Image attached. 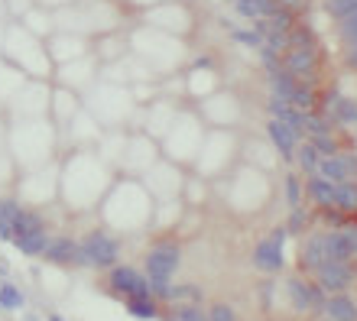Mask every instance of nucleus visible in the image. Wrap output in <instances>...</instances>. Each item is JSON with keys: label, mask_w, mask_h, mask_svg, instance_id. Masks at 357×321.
<instances>
[{"label": "nucleus", "mask_w": 357, "mask_h": 321, "mask_svg": "<svg viewBox=\"0 0 357 321\" xmlns=\"http://www.w3.org/2000/svg\"><path fill=\"white\" fill-rule=\"evenodd\" d=\"M78 244L88 260V269L94 273H111L114 266L123 263V244L111 227H91L85 237H78Z\"/></svg>", "instance_id": "f257e3e1"}, {"label": "nucleus", "mask_w": 357, "mask_h": 321, "mask_svg": "<svg viewBox=\"0 0 357 321\" xmlns=\"http://www.w3.org/2000/svg\"><path fill=\"white\" fill-rule=\"evenodd\" d=\"M182 269V244L176 237H160L146 246L143 253V273L150 283H162L169 285L176 283V273Z\"/></svg>", "instance_id": "f03ea898"}, {"label": "nucleus", "mask_w": 357, "mask_h": 321, "mask_svg": "<svg viewBox=\"0 0 357 321\" xmlns=\"http://www.w3.org/2000/svg\"><path fill=\"white\" fill-rule=\"evenodd\" d=\"M282 289H286V302L292 305V312L299 315V318H319L321 305L328 299L312 276H302V273L286 276V279H282Z\"/></svg>", "instance_id": "7ed1b4c3"}, {"label": "nucleus", "mask_w": 357, "mask_h": 321, "mask_svg": "<svg viewBox=\"0 0 357 321\" xmlns=\"http://www.w3.org/2000/svg\"><path fill=\"white\" fill-rule=\"evenodd\" d=\"M104 289H107V295L117 299V302L153 295L146 273H143L140 266H130V263H121V266H114L111 273H104Z\"/></svg>", "instance_id": "20e7f679"}, {"label": "nucleus", "mask_w": 357, "mask_h": 321, "mask_svg": "<svg viewBox=\"0 0 357 321\" xmlns=\"http://www.w3.org/2000/svg\"><path fill=\"white\" fill-rule=\"evenodd\" d=\"M49 266H62V269H88V260L82 253V244L78 237L72 234H52L49 237V246L43 253Z\"/></svg>", "instance_id": "39448f33"}, {"label": "nucleus", "mask_w": 357, "mask_h": 321, "mask_svg": "<svg viewBox=\"0 0 357 321\" xmlns=\"http://www.w3.org/2000/svg\"><path fill=\"white\" fill-rule=\"evenodd\" d=\"M319 111L328 113L338 130H354L357 127V97L341 95L338 88H328L319 95Z\"/></svg>", "instance_id": "423d86ee"}, {"label": "nucleus", "mask_w": 357, "mask_h": 321, "mask_svg": "<svg viewBox=\"0 0 357 321\" xmlns=\"http://www.w3.org/2000/svg\"><path fill=\"white\" fill-rule=\"evenodd\" d=\"M312 279L321 285V292L325 295H344L357 285V260L354 263H331L328 260V263L321 266Z\"/></svg>", "instance_id": "0eeeda50"}, {"label": "nucleus", "mask_w": 357, "mask_h": 321, "mask_svg": "<svg viewBox=\"0 0 357 321\" xmlns=\"http://www.w3.org/2000/svg\"><path fill=\"white\" fill-rule=\"evenodd\" d=\"M250 266L257 273H266V276H280L286 273V244H276L270 234L260 237L250 250Z\"/></svg>", "instance_id": "6e6552de"}, {"label": "nucleus", "mask_w": 357, "mask_h": 321, "mask_svg": "<svg viewBox=\"0 0 357 321\" xmlns=\"http://www.w3.org/2000/svg\"><path fill=\"white\" fill-rule=\"evenodd\" d=\"M328 263V253H325V234H321V227L309 230L305 237H299V260H296V273L302 276H315L321 266Z\"/></svg>", "instance_id": "1a4fd4ad"}, {"label": "nucleus", "mask_w": 357, "mask_h": 321, "mask_svg": "<svg viewBox=\"0 0 357 321\" xmlns=\"http://www.w3.org/2000/svg\"><path fill=\"white\" fill-rule=\"evenodd\" d=\"M282 68H286L296 81L319 85L315 78H319V72H321V52L319 49H289V52L282 56Z\"/></svg>", "instance_id": "9d476101"}, {"label": "nucleus", "mask_w": 357, "mask_h": 321, "mask_svg": "<svg viewBox=\"0 0 357 321\" xmlns=\"http://www.w3.org/2000/svg\"><path fill=\"white\" fill-rule=\"evenodd\" d=\"M325 182L331 185H344V182H357V152L354 150H344L338 156H328V159H321L319 172Z\"/></svg>", "instance_id": "9b49d317"}, {"label": "nucleus", "mask_w": 357, "mask_h": 321, "mask_svg": "<svg viewBox=\"0 0 357 321\" xmlns=\"http://www.w3.org/2000/svg\"><path fill=\"white\" fill-rule=\"evenodd\" d=\"M264 130H266V140H270V146H273V152L280 156L286 166L292 169V156H296V146H299V136L286 127V123H280V120H273V117H266V123H264Z\"/></svg>", "instance_id": "f8f14e48"}, {"label": "nucleus", "mask_w": 357, "mask_h": 321, "mask_svg": "<svg viewBox=\"0 0 357 321\" xmlns=\"http://www.w3.org/2000/svg\"><path fill=\"white\" fill-rule=\"evenodd\" d=\"M305 201L315 211H335V185L321 175H305Z\"/></svg>", "instance_id": "ddd939ff"}, {"label": "nucleus", "mask_w": 357, "mask_h": 321, "mask_svg": "<svg viewBox=\"0 0 357 321\" xmlns=\"http://www.w3.org/2000/svg\"><path fill=\"white\" fill-rule=\"evenodd\" d=\"M319 318H325V321H357V299L351 292L328 295V299H325V305H321Z\"/></svg>", "instance_id": "4468645a"}, {"label": "nucleus", "mask_w": 357, "mask_h": 321, "mask_svg": "<svg viewBox=\"0 0 357 321\" xmlns=\"http://www.w3.org/2000/svg\"><path fill=\"white\" fill-rule=\"evenodd\" d=\"M280 191H282V205L286 208H302V205H309L305 201V179H302L296 169H286L280 179Z\"/></svg>", "instance_id": "2eb2a0df"}, {"label": "nucleus", "mask_w": 357, "mask_h": 321, "mask_svg": "<svg viewBox=\"0 0 357 321\" xmlns=\"http://www.w3.org/2000/svg\"><path fill=\"white\" fill-rule=\"evenodd\" d=\"M10 230H13V240H17V237L36 234V230H49V224H46V217H43V211L23 205V208L17 211V217L10 221Z\"/></svg>", "instance_id": "dca6fc26"}, {"label": "nucleus", "mask_w": 357, "mask_h": 321, "mask_svg": "<svg viewBox=\"0 0 357 321\" xmlns=\"http://www.w3.org/2000/svg\"><path fill=\"white\" fill-rule=\"evenodd\" d=\"M266 75V91H270L273 97H282V101H292V95H296V88H299V81L286 72V68H273V72H264Z\"/></svg>", "instance_id": "f3484780"}, {"label": "nucleus", "mask_w": 357, "mask_h": 321, "mask_svg": "<svg viewBox=\"0 0 357 321\" xmlns=\"http://www.w3.org/2000/svg\"><path fill=\"white\" fill-rule=\"evenodd\" d=\"M319 166H321L319 150H315L309 140H302L299 146H296V156H292V169L305 179V175H315V172H319Z\"/></svg>", "instance_id": "a211bd4d"}, {"label": "nucleus", "mask_w": 357, "mask_h": 321, "mask_svg": "<svg viewBox=\"0 0 357 321\" xmlns=\"http://www.w3.org/2000/svg\"><path fill=\"white\" fill-rule=\"evenodd\" d=\"M286 230H289V237H305L309 230H315V208L312 205H302V208H292L289 214H286Z\"/></svg>", "instance_id": "6ab92c4d"}, {"label": "nucleus", "mask_w": 357, "mask_h": 321, "mask_svg": "<svg viewBox=\"0 0 357 321\" xmlns=\"http://www.w3.org/2000/svg\"><path fill=\"white\" fill-rule=\"evenodd\" d=\"M127 308V315H133L137 321H160L162 318V305L153 295H140V299H127L121 302Z\"/></svg>", "instance_id": "aec40b11"}, {"label": "nucleus", "mask_w": 357, "mask_h": 321, "mask_svg": "<svg viewBox=\"0 0 357 321\" xmlns=\"http://www.w3.org/2000/svg\"><path fill=\"white\" fill-rule=\"evenodd\" d=\"M49 230H36V234H26V237H17L13 240V246H17V253L29 256V260H43V253H46L49 246Z\"/></svg>", "instance_id": "412c9836"}, {"label": "nucleus", "mask_w": 357, "mask_h": 321, "mask_svg": "<svg viewBox=\"0 0 357 321\" xmlns=\"http://www.w3.org/2000/svg\"><path fill=\"white\" fill-rule=\"evenodd\" d=\"M319 85H312V81H299V88H296V95H292L289 104L296 107V111L302 113H315L319 111Z\"/></svg>", "instance_id": "4be33fe9"}, {"label": "nucleus", "mask_w": 357, "mask_h": 321, "mask_svg": "<svg viewBox=\"0 0 357 321\" xmlns=\"http://www.w3.org/2000/svg\"><path fill=\"white\" fill-rule=\"evenodd\" d=\"M172 305H205V289L195 283H172Z\"/></svg>", "instance_id": "5701e85b"}, {"label": "nucleus", "mask_w": 357, "mask_h": 321, "mask_svg": "<svg viewBox=\"0 0 357 321\" xmlns=\"http://www.w3.org/2000/svg\"><path fill=\"white\" fill-rule=\"evenodd\" d=\"M0 308H3V312H23V308H26L23 289L13 285L10 279H0Z\"/></svg>", "instance_id": "b1692460"}, {"label": "nucleus", "mask_w": 357, "mask_h": 321, "mask_svg": "<svg viewBox=\"0 0 357 321\" xmlns=\"http://www.w3.org/2000/svg\"><path fill=\"white\" fill-rule=\"evenodd\" d=\"M160 321H208V305H172L162 308Z\"/></svg>", "instance_id": "393cba45"}, {"label": "nucleus", "mask_w": 357, "mask_h": 321, "mask_svg": "<svg viewBox=\"0 0 357 321\" xmlns=\"http://www.w3.org/2000/svg\"><path fill=\"white\" fill-rule=\"evenodd\" d=\"M335 211H341V214H357V182L335 185Z\"/></svg>", "instance_id": "a878e982"}, {"label": "nucleus", "mask_w": 357, "mask_h": 321, "mask_svg": "<svg viewBox=\"0 0 357 321\" xmlns=\"http://www.w3.org/2000/svg\"><path fill=\"white\" fill-rule=\"evenodd\" d=\"M289 49H319V39H315V29L305 23V19H299L296 26L289 29Z\"/></svg>", "instance_id": "bb28decb"}, {"label": "nucleus", "mask_w": 357, "mask_h": 321, "mask_svg": "<svg viewBox=\"0 0 357 321\" xmlns=\"http://www.w3.org/2000/svg\"><path fill=\"white\" fill-rule=\"evenodd\" d=\"M266 23H270V33H282V36H289V29L299 23V17L289 13L286 7H276L270 17H266Z\"/></svg>", "instance_id": "cd10ccee"}, {"label": "nucleus", "mask_w": 357, "mask_h": 321, "mask_svg": "<svg viewBox=\"0 0 357 321\" xmlns=\"http://www.w3.org/2000/svg\"><path fill=\"white\" fill-rule=\"evenodd\" d=\"M315 150H319L321 159H328V156H338V152L351 150V146H344V140H341L338 133H331V136H315V140H309Z\"/></svg>", "instance_id": "c85d7f7f"}, {"label": "nucleus", "mask_w": 357, "mask_h": 321, "mask_svg": "<svg viewBox=\"0 0 357 321\" xmlns=\"http://www.w3.org/2000/svg\"><path fill=\"white\" fill-rule=\"evenodd\" d=\"M208 321H241V315L227 299H215L208 302Z\"/></svg>", "instance_id": "c756f323"}, {"label": "nucleus", "mask_w": 357, "mask_h": 321, "mask_svg": "<svg viewBox=\"0 0 357 321\" xmlns=\"http://www.w3.org/2000/svg\"><path fill=\"white\" fill-rule=\"evenodd\" d=\"M325 10H328V17L335 23H341V19H348L357 13V0H325Z\"/></svg>", "instance_id": "7c9ffc66"}, {"label": "nucleus", "mask_w": 357, "mask_h": 321, "mask_svg": "<svg viewBox=\"0 0 357 321\" xmlns=\"http://www.w3.org/2000/svg\"><path fill=\"white\" fill-rule=\"evenodd\" d=\"M231 39H234L237 46L250 49V52H260V49H264V39L257 36L254 29H241V26H231Z\"/></svg>", "instance_id": "2f4dec72"}, {"label": "nucleus", "mask_w": 357, "mask_h": 321, "mask_svg": "<svg viewBox=\"0 0 357 321\" xmlns=\"http://www.w3.org/2000/svg\"><path fill=\"white\" fill-rule=\"evenodd\" d=\"M338 42H341V46H351V42H357V13L338 23Z\"/></svg>", "instance_id": "473e14b6"}, {"label": "nucleus", "mask_w": 357, "mask_h": 321, "mask_svg": "<svg viewBox=\"0 0 357 321\" xmlns=\"http://www.w3.org/2000/svg\"><path fill=\"white\" fill-rule=\"evenodd\" d=\"M264 49H270L273 56H286V52H289V39L282 36V33H266Z\"/></svg>", "instance_id": "72a5a7b5"}, {"label": "nucleus", "mask_w": 357, "mask_h": 321, "mask_svg": "<svg viewBox=\"0 0 357 321\" xmlns=\"http://www.w3.org/2000/svg\"><path fill=\"white\" fill-rule=\"evenodd\" d=\"M257 58H260V65H264V72H273V68H282V56H273L270 49H260V52H257Z\"/></svg>", "instance_id": "f704fd0d"}, {"label": "nucleus", "mask_w": 357, "mask_h": 321, "mask_svg": "<svg viewBox=\"0 0 357 321\" xmlns=\"http://www.w3.org/2000/svg\"><path fill=\"white\" fill-rule=\"evenodd\" d=\"M280 7H286L289 13H296V17H302V13L309 10V0H280Z\"/></svg>", "instance_id": "c9c22d12"}, {"label": "nucleus", "mask_w": 357, "mask_h": 321, "mask_svg": "<svg viewBox=\"0 0 357 321\" xmlns=\"http://www.w3.org/2000/svg\"><path fill=\"white\" fill-rule=\"evenodd\" d=\"M344 65H348L351 72H357V42L344 46Z\"/></svg>", "instance_id": "e433bc0d"}, {"label": "nucleus", "mask_w": 357, "mask_h": 321, "mask_svg": "<svg viewBox=\"0 0 357 321\" xmlns=\"http://www.w3.org/2000/svg\"><path fill=\"white\" fill-rule=\"evenodd\" d=\"M270 237L276 240V244H286V240H289V230H286V224H276L270 230Z\"/></svg>", "instance_id": "4c0bfd02"}, {"label": "nucleus", "mask_w": 357, "mask_h": 321, "mask_svg": "<svg viewBox=\"0 0 357 321\" xmlns=\"http://www.w3.org/2000/svg\"><path fill=\"white\" fill-rule=\"evenodd\" d=\"M46 321H66L62 315H56V312H46Z\"/></svg>", "instance_id": "58836bf2"}, {"label": "nucleus", "mask_w": 357, "mask_h": 321, "mask_svg": "<svg viewBox=\"0 0 357 321\" xmlns=\"http://www.w3.org/2000/svg\"><path fill=\"white\" fill-rule=\"evenodd\" d=\"M0 279H7V263H0Z\"/></svg>", "instance_id": "ea45409f"}, {"label": "nucleus", "mask_w": 357, "mask_h": 321, "mask_svg": "<svg viewBox=\"0 0 357 321\" xmlns=\"http://www.w3.org/2000/svg\"><path fill=\"white\" fill-rule=\"evenodd\" d=\"M225 3H231V7H234V3H237V0H225Z\"/></svg>", "instance_id": "a19ab883"}]
</instances>
